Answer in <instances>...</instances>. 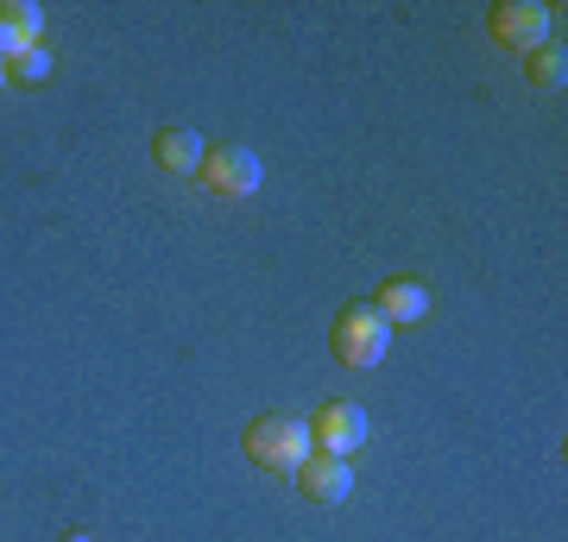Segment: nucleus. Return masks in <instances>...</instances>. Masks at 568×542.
<instances>
[{"instance_id": "1", "label": "nucleus", "mask_w": 568, "mask_h": 542, "mask_svg": "<svg viewBox=\"0 0 568 542\" xmlns=\"http://www.w3.org/2000/svg\"><path fill=\"white\" fill-rule=\"evenodd\" d=\"M241 448H246V461L265 467V473H297V467L316 454V442H310V422L278 417V410H272V417H253V422H246Z\"/></svg>"}, {"instance_id": "2", "label": "nucleus", "mask_w": 568, "mask_h": 542, "mask_svg": "<svg viewBox=\"0 0 568 542\" xmlns=\"http://www.w3.org/2000/svg\"><path fill=\"white\" fill-rule=\"evenodd\" d=\"M328 341H335V360L347 366V372H366V366L386 360L392 347V321L373 309V303H347L342 316H335V328H328Z\"/></svg>"}, {"instance_id": "3", "label": "nucleus", "mask_w": 568, "mask_h": 542, "mask_svg": "<svg viewBox=\"0 0 568 542\" xmlns=\"http://www.w3.org/2000/svg\"><path fill=\"white\" fill-rule=\"evenodd\" d=\"M203 183H209V196L241 202L265 183V164H260V152H246V145H209L203 152Z\"/></svg>"}, {"instance_id": "4", "label": "nucleus", "mask_w": 568, "mask_h": 542, "mask_svg": "<svg viewBox=\"0 0 568 542\" xmlns=\"http://www.w3.org/2000/svg\"><path fill=\"white\" fill-rule=\"evenodd\" d=\"M487 25H493V39L506 44V51H537V44H549V7L544 0H499L487 13Z\"/></svg>"}, {"instance_id": "5", "label": "nucleus", "mask_w": 568, "mask_h": 542, "mask_svg": "<svg viewBox=\"0 0 568 542\" xmlns=\"http://www.w3.org/2000/svg\"><path fill=\"white\" fill-rule=\"evenodd\" d=\"M310 442L323 448V454H361V442H366V410L354 398H335V403H323L316 417H310Z\"/></svg>"}, {"instance_id": "6", "label": "nucleus", "mask_w": 568, "mask_h": 542, "mask_svg": "<svg viewBox=\"0 0 568 542\" xmlns=\"http://www.w3.org/2000/svg\"><path fill=\"white\" fill-rule=\"evenodd\" d=\"M297 480H304V499L310 504H342V499H354V461L347 454H310L304 467H297Z\"/></svg>"}, {"instance_id": "7", "label": "nucleus", "mask_w": 568, "mask_h": 542, "mask_svg": "<svg viewBox=\"0 0 568 542\" xmlns=\"http://www.w3.org/2000/svg\"><path fill=\"white\" fill-rule=\"evenodd\" d=\"M32 44H44V13L32 0H0V63L26 58Z\"/></svg>"}, {"instance_id": "8", "label": "nucleus", "mask_w": 568, "mask_h": 542, "mask_svg": "<svg viewBox=\"0 0 568 542\" xmlns=\"http://www.w3.org/2000/svg\"><path fill=\"white\" fill-rule=\"evenodd\" d=\"M152 152H159V171H171V177H190V171H203V133L196 126H164L159 140H152Z\"/></svg>"}, {"instance_id": "9", "label": "nucleus", "mask_w": 568, "mask_h": 542, "mask_svg": "<svg viewBox=\"0 0 568 542\" xmlns=\"http://www.w3.org/2000/svg\"><path fill=\"white\" fill-rule=\"evenodd\" d=\"M373 309L392 321V328H405V321H424V309H429V290L417 278H392V284H379V297H373Z\"/></svg>"}, {"instance_id": "10", "label": "nucleus", "mask_w": 568, "mask_h": 542, "mask_svg": "<svg viewBox=\"0 0 568 542\" xmlns=\"http://www.w3.org/2000/svg\"><path fill=\"white\" fill-rule=\"evenodd\" d=\"M530 82H537V89H568V51H562V39H549V44L530 51Z\"/></svg>"}, {"instance_id": "11", "label": "nucleus", "mask_w": 568, "mask_h": 542, "mask_svg": "<svg viewBox=\"0 0 568 542\" xmlns=\"http://www.w3.org/2000/svg\"><path fill=\"white\" fill-rule=\"evenodd\" d=\"M44 76H51V51H44V44H32L26 58L7 63V82H44Z\"/></svg>"}, {"instance_id": "12", "label": "nucleus", "mask_w": 568, "mask_h": 542, "mask_svg": "<svg viewBox=\"0 0 568 542\" xmlns=\"http://www.w3.org/2000/svg\"><path fill=\"white\" fill-rule=\"evenodd\" d=\"M63 542H95V536H89V530H70V536H63Z\"/></svg>"}, {"instance_id": "13", "label": "nucleus", "mask_w": 568, "mask_h": 542, "mask_svg": "<svg viewBox=\"0 0 568 542\" xmlns=\"http://www.w3.org/2000/svg\"><path fill=\"white\" fill-rule=\"evenodd\" d=\"M0 89H7V63H0Z\"/></svg>"}]
</instances>
